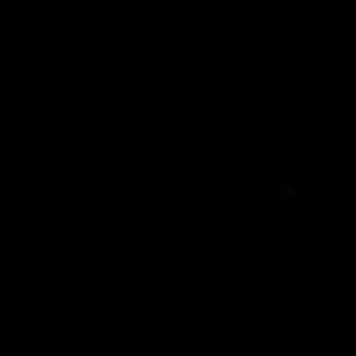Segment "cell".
<instances>
[]
</instances>
